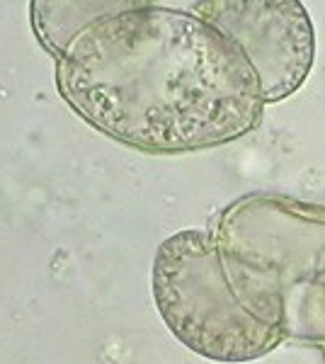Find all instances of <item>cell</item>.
Returning a JSON list of instances; mask_svg holds the SVG:
<instances>
[{"mask_svg": "<svg viewBox=\"0 0 325 364\" xmlns=\"http://www.w3.org/2000/svg\"><path fill=\"white\" fill-rule=\"evenodd\" d=\"M56 87L85 124L144 154L216 149L265 114L240 46L192 10L161 5L87 27L56 58Z\"/></svg>", "mask_w": 325, "mask_h": 364, "instance_id": "6da1fadb", "label": "cell"}, {"mask_svg": "<svg viewBox=\"0 0 325 364\" xmlns=\"http://www.w3.org/2000/svg\"><path fill=\"white\" fill-rule=\"evenodd\" d=\"M214 240L235 296L309 348L325 343V207L252 192L218 214Z\"/></svg>", "mask_w": 325, "mask_h": 364, "instance_id": "7a4b0ae2", "label": "cell"}, {"mask_svg": "<svg viewBox=\"0 0 325 364\" xmlns=\"http://www.w3.org/2000/svg\"><path fill=\"white\" fill-rule=\"evenodd\" d=\"M153 299L168 331L204 360L245 364L287 343L284 333L238 301L214 233L199 228L161 243L153 260Z\"/></svg>", "mask_w": 325, "mask_h": 364, "instance_id": "3957f363", "label": "cell"}, {"mask_svg": "<svg viewBox=\"0 0 325 364\" xmlns=\"http://www.w3.org/2000/svg\"><path fill=\"white\" fill-rule=\"evenodd\" d=\"M192 13L221 29L255 68L265 105L292 97L316 58V29L301 0H197Z\"/></svg>", "mask_w": 325, "mask_h": 364, "instance_id": "277c9868", "label": "cell"}, {"mask_svg": "<svg viewBox=\"0 0 325 364\" xmlns=\"http://www.w3.org/2000/svg\"><path fill=\"white\" fill-rule=\"evenodd\" d=\"M153 5L156 0H29V22L41 49L61 58L90 25Z\"/></svg>", "mask_w": 325, "mask_h": 364, "instance_id": "5b68a950", "label": "cell"}, {"mask_svg": "<svg viewBox=\"0 0 325 364\" xmlns=\"http://www.w3.org/2000/svg\"><path fill=\"white\" fill-rule=\"evenodd\" d=\"M313 350H318V355H321V360H323V364H325V343H321L318 348H313Z\"/></svg>", "mask_w": 325, "mask_h": 364, "instance_id": "8992f818", "label": "cell"}]
</instances>
